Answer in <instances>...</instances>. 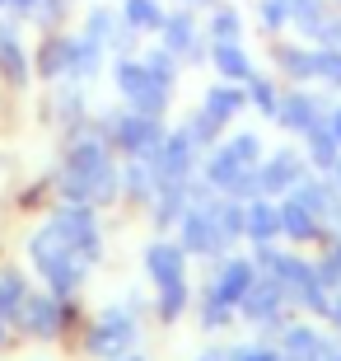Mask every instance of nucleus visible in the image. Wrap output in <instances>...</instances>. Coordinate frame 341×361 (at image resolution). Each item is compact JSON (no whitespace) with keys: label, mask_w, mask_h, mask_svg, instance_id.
Returning <instances> with one entry per match:
<instances>
[{"label":"nucleus","mask_w":341,"mask_h":361,"mask_svg":"<svg viewBox=\"0 0 341 361\" xmlns=\"http://www.w3.org/2000/svg\"><path fill=\"white\" fill-rule=\"evenodd\" d=\"M229 146H234V155H238L243 164H248V169H257V155H262V146H257V136H248V132H243V136H234Z\"/></svg>","instance_id":"c756f323"},{"label":"nucleus","mask_w":341,"mask_h":361,"mask_svg":"<svg viewBox=\"0 0 341 361\" xmlns=\"http://www.w3.org/2000/svg\"><path fill=\"white\" fill-rule=\"evenodd\" d=\"M276 305H281V281H262V286H248L243 291V310H248L252 319L276 314Z\"/></svg>","instance_id":"2eb2a0df"},{"label":"nucleus","mask_w":341,"mask_h":361,"mask_svg":"<svg viewBox=\"0 0 341 361\" xmlns=\"http://www.w3.org/2000/svg\"><path fill=\"white\" fill-rule=\"evenodd\" d=\"M122 19L131 28H164L169 14L159 10V0H127V5H122Z\"/></svg>","instance_id":"a211bd4d"},{"label":"nucleus","mask_w":341,"mask_h":361,"mask_svg":"<svg viewBox=\"0 0 341 361\" xmlns=\"http://www.w3.org/2000/svg\"><path fill=\"white\" fill-rule=\"evenodd\" d=\"M164 38H169V52L173 56H201L197 52V28H192V14H169V19H164Z\"/></svg>","instance_id":"1a4fd4ad"},{"label":"nucleus","mask_w":341,"mask_h":361,"mask_svg":"<svg viewBox=\"0 0 341 361\" xmlns=\"http://www.w3.org/2000/svg\"><path fill=\"white\" fill-rule=\"evenodd\" d=\"M178 310H183V281L164 286V314H178Z\"/></svg>","instance_id":"473e14b6"},{"label":"nucleus","mask_w":341,"mask_h":361,"mask_svg":"<svg viewBox=\"0 0 341 361\" xmlns=\"http://www.w3.org/2000/svg\"><path fill=\"white\" fill-rule=\"evenodd\" d=\"M84 28H89L84 38H94L98 47H108V42L117 38V14L108 10V5H98V10H89V24H84Z\"/></svg>","instance_id":"412c9836"},{"label":"nucleus","mask_w":341,"mask_h":361,"mask_svg":"<svg viewBox=\"0 0 341 361\" xmlns=\"http://www.w3.org/2000/svg\"><path fill=\"white\" fill-rule=\"evenodd\" d=\"M145 268L159 286H173V281H183V249H173V244H155L150 258H145Z\"/></svg>","instance_id":"423d86ee"},{"label":"nucleus","mask_w":341,"mask_h":361,"mask_svg":"<svg viewBox=\"0 0 341 361\" xmlns=\"http://www.w3.org/2000/svg\"><path fill=\"white\" fill-rule=\"evenodd\" d=\"M210 61H215V71H220L224 80H252V61L238 42H215Z\"/></svg>","instance_id":"6e6552de"},{"label":"nucleus","mask_w":341,"mask_h":361,"mask_svg":"<svg viewBox=\"0 0 341 361\" xmlns=\"http://www.w3.org/2000/svg\"><path fill=\"white\" fill-rule=\"evenodd\" d=\"M24 324L33 329V334L52 338L56 334V305H52V295H24Z\"/></svg>","instance_id":"f8f14e48"},{"label":"nucleus","mask_w":341,"mask_h":361,"mask_svg":"<svg viewBox=\"0 0 341 361\" xmlns=\"http://www.w3.org/2000/svg\"><path fill=\"white\" fill-rule=\"evenodd\" d=\"M61 14H66V0H38V19L42 24H56Z\"/></svg>","instance_id":"2f4dec72"},{"label":"nucleus","mask_w":341,"mask_h":361,"mask_svg":"<svg viewBox=\"0 0 341 361\" xmlns=\"http://www.w3.org/2000/svg\"><path fill=\"white\" fill-rule=\"evenodd\" d=\"M0 71H5L14 85L28 80V56H24V47H19V38H14V28H5V24H0Z\"/></svg>","instance_id":"9d476101"},{"label":"nucleus","mask_w":341,"mask_h":361,"mask_svg":"<svg viewBox=\"0 0 341 361\" xmlns=\"http://www.w3.org/2000/svg\"><path fill=\"white\" fill-rule=\"evenodd\" d=\"M257 24H262V28H281V24H290L285 0H257Z\"/></svg>","instance_id":"a878e982"},{"label":"nucleus","mask_w":341,"mask_h":361,"mask_svg":"<svg viewBox=\"0 0 341 361\" xmlns=\"http://www.w3.org/2000/svg\"><path fill=\"white\" fill-rule=\"evenodd\" d=\"M238 28H243V19H238V10H229V5H220V10L210 14V33H215V42H238Z\"/></svg>","instance_id":"5701e85b"},{"label":"nucleus","mask_w":341,"mask_h":361,"mask_svg":"<svg viewBox=\"0 0 341 361\" xmlns=\"http://www.w3.org/2000/svg\"><path fill=\"white\" fill-rule=\"evenodd\" d=\"M5 5H14V10H38V0H5Z\"/></svg>","instance_id":"f704fd0d"},{"label":"nucleus","mask_w":341,"mask_h":361,"mask_svg":"<svg viewBox=\"0 0 341 361\" xmlns=\"http://www.w3.org/2000/svg\"><path fill=\"white\" fill-rule=\"evenodd\" d=\"M70 61H75V38H52L38 56L42 75H70Z\"/></svg>","instance_id":"ddd939ff"},{"label":"nucleus","mask_w":341,"mask_h":361,"mask_svg":"<svg viewBox=\"0 0 341 361\" xmlns=\"http://www.w3.org/2000/svg\"><path fill=\"white\" fill-rule=\"evenodd\" d=\"M33 263H38V272L52 281L56 291H70V286L79 281V263H75V254H70V244L61 240L52 226L42 230L38 240H33Z\"/></svg>","instance_id":"f257e3e1"},{"label":"nucleus","mask_w":341,"mask_h":361,"mask_svg":"<svg viewBox=\"0 0 341 361\" xmlns=\"http://www.w3.org/2000/svg\"><path fill=\"white\" fill-rule=\"evenodd\" d=\"M19 300H24V281L14 272H0V310H14Z\"/></svg>","instance_id":"cd10ccee"},{"label":"nucleus","mask_w":341,"mask_h":361,"mask_svg":"<svg viewBox=\"0 0 341 361\" xmlns=\"http://www.w3.org/2000/svg\"><path fill=\"white\" fill-rule=\"evenodd\" d=\"M252 286V268L248 263H229V268L215 277V291H210V300L215 305H229V300H243V291Z\"/></svg>","instance_id":"0eeeda50"},{"label":"nucleus","mask_w":341,"mask_h":361,"mask_svg":"<svg viewBox=\"0 0 341 361\" xmlns=\"http://www.w3.org/2000/svg\"><path fill=\"white\" fill-rule=\"evenodd\" d=\"M127 343H131V324L127 319H103L98 334H94V348L98 352H117V348H127Z\"/></svg>","instance_id":"aec40b11"},{"label":"nucleus","mask_w":341,"mask_h":361,"mask_svg":"<svg viewBox=\"0 0 341 361\" xmlns=\"http://www.w3.org/2000/svg\"><path fill=\"white\" fill-rule=\"evenodd\" d=\"M145 71H150L159 85H173V75H178V71H173V52H150L145 56Z\"/></svg>","instance_id":"bb28decb"},{"label":"nucleus","mask_w":341,"mask_h":361,"mask_svg":"<svg viewBox=\"0 0 341 361\" xmlns=\"http://www.w3.org/2000/svg\"><path fill=\"white\" fill-rule=\"evenodd\" d=\"M285 343H290V352H295V357H323V348H318L314 329H290Z\"/></svg>","instance_id":"393cba45"},{"label":"nucleus","mask_w":341,"mask_h":361,"mask_svg":"<svg viewBox=\"0 0 341 361\" xmlns=\"http://www.w3.org/2000/svg\"><path fill=\"white\" fill-rule=\"evenodd\" d=\"M304 136H309V155H314L318 164H328V169H332V164H337V146H341L337 132H332L328 122H314Z\"/></svg>","instance_id":"dca6fc26"},{"label":"nucleus","mask_w":341,"mask_h":361,"mask_svg":"<svg viewBox=\"0 0 341 361\" xmlns=\"http://www.w3.org/2000/svg\"><path fill=\"white\" fill-rule=\"evenodd\" d=\"M210 221H215V235H220V244H229L243 230V212L238 207H210Z\"/></svg>","instance_id":"b1692460"},{"label":"nucleus","mask_w":341,"mask_h":361,"mask_svg":"<svg viewBox=\"0 0 341 361\" xmlns=\"http://www.w3.org/2000/svg\"><path fill=\"white\" fill-rule=\"evenodd\" d=\"M252 104L266 108V113H276V108H281V104H276V90L266 80H252Z\"/></svg>","instance_id":"7c9ffc66"},{"label":"nucleus","mask_w":341,"mask_h":361,"mask_svg":"<svg viewBox=\"0 0 341 361\" xmlns=\"http://www.w3.org/2000/svg\"><path fill=\"white\" fill-rule=\"evenodd\" d=\"M290 183H300V155L295 150H281L257 169V192H281Z\"/></svg>","instance_id":"20e7f679"},{"label":"nucleus","mask_w":341,"mask_h":361,"mask_svg":"<svg viewBox=\"0 0 341 361\" xmlns=\"http://www.w3.org/2000/svg\"><path fill=\"white\" fill-rule=\"evenodd\" d=\"M243 230H248L252 240H271L276 230H281V212L266 207V202H252L248 212H243Z\"/></svg>","instance_id":"4468645a"},{"label":"nucleus","mask_w":341,"mask_h":361,"mask_svg":"<svg viewBox=\"0 0 341 361\" xmlns=\"http://www.w3.org/2000/svg\"><path fill=\"white\" fill-rule=\"evenodd\" d=\"M276 113H281V122H285L290 132H309V127L318 122V104L309 99V94H290Z\"/></svg>","instance_id":"9b49d317"},{"label":"nucleus","mask_w":341,"mask_h":361,"mask_svg":"<svg viewBox=\"0 0 341 361\" xmlns=\"http://www.w3.org/2000/svg\"><path fill=\"white\" fill-rule=\"evenodd\" d=\"M281 230H285V235H295V240H309V235H318L314 212H309V207L295 197L290 207H281Z\"/></svg>","instance_id":"f3484780"},{"label":"nucleus","mask_w":341,"mask_h":361,"mask_svg":"<svg viewBox=\"0 0 341 361\" xmlns=\"http://www.w3.org/2000/svg\"><path fill=\"white\" fill-rule=\"evenodd\" d=\"M332 178H337V188H341V164H332Z\"/></svg>","instance_id":"e433bc0d"},{"label":"nucleus","mask_w":341,"mask_h":361,"mask_svg":"<svg viewBox=\"0 0 341 361\" xmlns=\"http://www.w3.org/2000/svg\"><path fill=\"white\" fill-rule=\"evenodd\" d=\"M117 90L131 99L136 113H145V118H159L164 104H169V85H159L155 75L145 71V61H122L117 66Z\"/></svg>","instance_id":"f03ea898"},{"label":"nucleus","mask_w":341,"mask_h":361,"mask_svg":"<svg viewBox=\"0 0 341 361\" xmlns=\"http://www.w3.org/2000/svg\"><path fill=\"white\" fill-rule=\"evenodd\" d=\"M281 66L304 80V75H318V52H300V47H281Z\"/></svg>","instance_id":"4be33fe9"},{"label":"nucleus","mask_w":341,"mask_h":361,"mask_svg":"<svg viewBox=\"0 0 341 361\" xmlns=\"http://www.w3.org/2000/svg\"><path fill=\"white\" fill-rule=\"evenodd\" d=\"M238 108H243V94H238V90H224V85H215V90L206 94V113H210L215 122H229Z\"/></svg>","instance_id":"6ab92c4d"},{"label":"nucleus","mask_w":341,"mask_h":361,"mask_svg":"<svg viewBox=\"0 0 341 361\" xmlns=\"http://www.w3.org/2000/svg\"><path fill=\"white\" fill-rule=\"evenodd\" d=\"M328 127H332V132H337V141H341V108H337V113H332V122H328Z\"/></svg>","instance_id":"c9c22d12"},{"label":"nucleus","mask_w":341,"mask_h":361,"mask_svg":"<svg viewBox=\"0 0 341 361\" xmlns=\"http://www.w3.org/2000/svg\"><path fill=\"white\" fill-rule=\"evenodd\" d=\"M52 230L70 244V254H75L79 263H94V258H98V230H94V216L84 212V207H75V212H61V216L52 221Z\"/></svg>","instance_id":"7ed1b4c3"},{"label":"nucleus","mask_w":341,"mask_h":361,"mask_svg":"<svg viewBox=\"0 0 341 361\" xmlns=\"http://www.w3.org/2000/svg\"><path fill=\"white\" fill-rule=\"evenodd\" d=\"M183 244L192 249V254H210V249H220V235H215V221H210L206 207L183 212Z\"/></svg>","instance_id":"39448f33"},{"label":"nucleus","mask_w":341,"mask_h":361,"mask_svg":"<svg viewBox=\"0 0 341 361\" xmlns=\"http://www.w3.org/2000/svg\"><path fill=\"white\" fill-rule=\"evenodd\" d=\"M318 75L328 85H341V52L337 47H323V52H318Z\"/></svg>","instance_id":"c85d7f7f"},{"label":"nucleus","mask_w":341,"mask_h":361,"mask_svg":"<svg viewBox=\"0 0 341 361\" xmlns=\"http://www.w3.org/2000/svg\"><path fill=\"white\" fill-rule=\"evenodd\" d=\"M234 361H276V357H271V352H238Z\"/></svg>","instance_id":"72a5a7b5"}]
</instances>
